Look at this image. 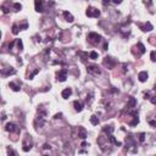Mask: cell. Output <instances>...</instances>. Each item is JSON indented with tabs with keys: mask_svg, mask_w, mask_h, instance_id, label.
<instances>
[{
	"mask_svg": "<svg viewBox=\"0 0 156 156\" xmlns=\"http://www.w3.org/2000/svg\"><path fill=\"white\" fill-rule=\"evenodd\" d=\"M87 71H88V73L94 74V76H97V74H100L101 73V71L99 70V67H98V66H95V65H89V66L87 67Z\"/></svg>",
	"mask_w": 156,
	"mask_h": 156,
	"instance_id": "277c9868",
	"label": "cell"
},
{
	"mask_svg": "<svg viewBox=\"0 0 156 156\" xmlns=\"http://www.w3.org/2000/svg\"><path fill=\"white\" fill-rule=\"evenodd\" d=\"M77 137L81 138V139H85V138H87V131H85V128H83V127H78Z\"/></svg>",
	"mask_w": 156,
	"mask_h": 156,
	"instance_id": "ba28073f",
	"label": "cell"
},
{
	"mask_svg": "<svg viewBox=\"0 0 156 156\" xmlns=\"http://www.w3.org/2000/svg\"><path fill=\"white\" fill-rule=\"evenodd\" d=\"M34 4H36V11H38V12H43V11H44L43 0H36Z\"/></svg>",
	"mask_w": 156,
	"mask_h": 156,
	"instance_id": "9c48e42d",
	"label": "cell"
},
{
	"mask_svg": "<svg viewBox=\"0 0 156 156\" xmlns=\"http://www.w3.org/2000/svg\"><path fill=\"white\" fill-rule=\"evenodd\" d=\"M71 94H72V89L71 88H66V89H64L62 90V93H61V95H62V98L64 99H67V98L71 97Z\"/></svg>",
	"mask_w": 156,
	"mask_h": 156,
	"instance_id": "4fadbf2b",
	"label": "cell"
},
{
	"mask_svg": "<svg viewBox=\"0 0 156 156\" xmlns=\"http://www.w3.org/2000/svg\"><path fill=\"white\" fill-rule=\"evenodd\" d=\"M112 3H115V4H121L122 0H112Z\"/></svg>",
	"mask_w": 156,
	"mask_h": 156,
	"instance_id": "83f0119b",
	"label": "cell"
},
{
	"mask_svg": "<svg viewBox=\"0 0 156 156\" xmlns=\"http://www.w3.org/2000/svg\"><path fill=\"white\" fill-rule=\"evenodd\" d=\"M90 123H92L93 126H97V124L99 123V118H98L97 116H92V117H90Z\"/></svg>",
	"mask_w": 156,
	"mask_h": 156,
	"instance_id": "ffe728a7",
	"label": "cell"
},
{
	"mask_svg": "<svg viewBox=\"0 0 156 156\" xmlns=\"http://www.w3.org/2000/svg\"><path fill=\"white\" fill-rule=\"evenodd\" d=\"M109 3H110V0H102V4L104 5H107Z\"/></svg>",
	"mask_w": 156,
	"mask_h": 156,
	"instance_id": "f1b7e54d",
	"label": "cell"
},
{
	"mask_svg": "<svg viewBox=\"0 0 156 156\" xmlns=\"http://www.w3.org/2000/svg\"><path fill=\"white\" fill-rule=\"evenodd\" d=\"M148 122H149V124H151L152 127H156V117H155V119L149 118V119H148Z\"/></svg>",
	"mask_w": 156,
	"mask_h": 156,
	"instance_id": "cb8c5ba5",
	"label": "cell"
},
{
	"mask_svg": "<svg viewBox=\"0 0 156 156\" xmlns=\"http://www.w3.org/2000/svg\"><path fill=\"white\" fill-rule=\"evenodd\" d=\"M139 26V28L142 29L143 32H150V31H152V24L150 22H146V23H144V24H142V23H139L138 24Z\"/></svg>",
	"mask_w": 156,
	"mask_h": 156,
	"instance_id": "52a82bcc",
	"label": "cell"
},
{
	"mask_svg": "<svg viewBox=\"0 0 156 156\" xmlns=\"http://www.w3.org/2000/svg\"><path fill=\"white\" fill-rule=\"evenodd\" d=\"M135 48H137V49H139V50H140V53H142V54H144V53H145V46L143 45L142 43H138L137 45H135ZM133 54H134V55H137V56H139V54H137V53H135V50H134V49H133Z\"/></svg>",
	"mask_w": 156,
	"mask_h": 156,
	"instance_id": "9a60e30c",
	"label": "cell"
},
{
	"mask_svg": "<svg viewBox=\"0 0 156 156\" xmlns=\"http://www.w3.org/2000/svg\"><path fill=\"white\" fill-rule=\"evenodd\" d=\"M85 14H87L88 17H97L98 19V17L100 16V11H99L98 9H95V7L89 6V7L87 9V12H85Z\"/></svg>",
	"mask_w": 156,
	"mask_h": 156,
	"instance_id": "3957f363",
	"label": "cell"
},
{
	"mask_svg": "<svg viewBox=\"0 0 156 156\" xmlns=\"http://www.w3.org/2000/svg\"><path fill=\"white\" fill-rule=\"evenodd\" d=\"M100 40H101V36H99L98 33L92 32V33H89V34H88V41H89L92 45L97 46L98 44L100 43Z\"/></svg>",
	"mask_w": 156,
	"mask_h": 156,
	"instance_id": "7a4b0ae2",
	"label": "cell"
},
{
	"mask_svg": "<svg viewBox=\"0 0 156 156\" xmlns=\"http://www.w3.org/2000/svg\"><path fill=\"white\" fill-rule=\"evenodd\" d=\"M64 17L66 19V21H68V22H72V21H73V16L70 14L68 11H64Z\"/></svg>",
	"mask_w": 156,
	"mask_h": 156,
	"instance_id": "ac0fdd59",
	"label": "cell"
},
{
	"mask_svg": "<svg viewBox=\"0 0 156 156\" xmlns=\"http://www.w3.org/2000/svg\"><path fill=\"white\" fill-rule=\"evenodd\" d=\"M14 7H15V11H20V10L22 9L21 4H19V3H15V4H14Z\"/></svg>",
	"mask_w": 156,
	"mask_h": 156,
	"instance_id": "7402d4cb",
	"label": "cell"
},
{
	"mask_svg": "<svg viewBox=\"0 0 156 156\" xmlns=\"http://www.w3.org/2000/svg\"><path fill=\"white\" fill-rule=\"evenodd\" d=\"M1 73H3V76H9V74H15L16 73V71H15L12 67H9L7 70H5V68H3V71H1Z\"/></svg>",
	"mask_w": 156,
	"mask_h": 156,
	"instance_id": "5bb4252c",
	"label": "cell"
},
{
	"mask_svg": "<svg viewBox=\"0 0 156 156\" xmlns=\"http://www.w3.org/2000/svg\"><path fill=\"white\" fill-rule=\"evenodd\" d=\"M114 126H104V128H102V132H104V133H106L107 134V137H109V135H111V134H112V132H114Z\"/></svg>",
	"mask_w": 156,
	"mask_h": 156,
	"instance_id": "7c38bea8",
	"label": "cell"
},
{
	"mask_svg": "<svg viewBox=\"0 0 156 156\" xmlns=\"http://www.w3.org/2000/svg\"><path fill=\"white\" fill-rule=\"evenodd\" d=\"M73 106H74V110L76 111H78V112H81V111L83 110V102L82 101H79V100H76L73 102Z\"/></svg>",
	"mask_w": 156,
	"mask_h": 156,
	"instance_id": "8fae6325",
	"label": "cell"
},
{
	"mask_svg": "<svg viewBox=\"0 0 156 156\" xmlns=\"http://www.w3.org/2000/svg\"><path fill=\"white\" fill-rule=\"evenodd\" d=\"M144 140H145V133H140L139 134V142L143 143Z\"/></svg>",
	"mask_w": 156,
	"mask_h": 156,
	"instance_id": "d4e9b609",
	"label": "cell"
},
{
	"mask_svg": "<svg viewBox=\"0 0 156 156\" xmlns=\"http://www.w3.org/2000/svg\"><path fill=\"white\" fill-rule=\"evenodd\" d=\"M19 26H17V24H14V26H12V33H14V34H17V33H19Z\"/></svg>",
	"mask_w": 156,
	"mask_h": 156,
	"instance_id": "603a6c76",
	"label": "cell"
},
{
	"mask_svg": "<svg viewBox=\"0 0 156 156\" xmlns=\"http://www.w3.org/2000/svg\"><path fill=\"white\" fill-rule=\"evenodd\" d=\"M104 65H105L107 68H112V67L116 65V61L112 59V57H107V56H106L105 59H104Z\"/></svg>",
	"mask_w": 156,
	"mask_h": 156,
	"instance_id": "8992f818",
	"label": "cell"
},
{
	"mask_svg": "<svg viewBox=\"0 0 156 156\" xmlns=\"http://www.w3.org/2000/svg\"><path fill=\"white\" fill-rule=\"evenodd\" d=\"M67 68H62L60 72H57V79H59L60 82H65L66 81V78H67Z\"/></svg>",
	"mask_w": 156,
	"mask_h": 156,
	"instance_id": "5b68a950",
	"label": "cell"
},
{
	"mask_svg": "<svg viewBox=\"0 0 156 156\" xmlns=\"http://www.w3.org/2000/svg\"><path fill=\"white\" fill-rule=\"evenodd\" d=\"M135 105H137V100L134 98H129V102L127 104V109H133Z\"/></svg>",
	"mask_w": 156,
	"mask_h": 156,
	"instance_id": "e0dca14e",
	"label": "cell"
},
{
	"mask_svg": "<svg viewBox=\"0 0 156 156\" xmlns=\"http://www.w3.org/2000/svg\"><path fill=\"white\" fill-rule=\"evenodd\" d=\"M138 78H139V81H140V82H146L148 73L145 72V71H143V72H140V73L138 74Z\"/></svg>",
	"mask_w": 156,
	"mask_h": 156,
	"instance_id": "2e32d148",
	"label": "cell"
},
{
	"mask_svg": "<svg viewBox=\"0 0 156 156\" xmlns=\"http://www.w3.org/2000/svg\"><path fill=\"white\" fill-rule=\"evenodd\" d=\"M9 87L14 90V92H19L20 90V85L19 84H16L15 82H10V84H9Z\"/></svg>",
	"mask_w": 156,
	"mask_h": 156,
	"instance_id": "d6986e66",
	"label": "cell"
},
{
	"mask_svg": "<svg viewBox=\"0 0 156 156\" xmlns=\"http://www.w3.org/2000/svg\"><path fill=\"white\" fill-rule=\"evenodd\" d=\"M98 53L97 51H92V53H90V54H89V57H90V59L92 60H97L98 59Z\"/></svg>",
	"mask_w": 156,
	"mask_h": 156,
	"instance_id": "44dd1931",
	"label": "cell"
},
{
	"mask_svg": "<svg viewBox=\"0 0 156 156\" xmlns=\"http://www.w3.org/2000/svg\"><path fill=\"white\" fill-rule=\"evenodd\" d=\"M151 61H154V62L156 61V51H152L151 53Z\"/></svg>",
	"mask_w": 156,
	"mask_h": 156,
	"instance_id": "484cf974",
	"label": "cell"
},
{
	"mask_svg": "<svg viewBox=\"0 0 156 156\" xmlns=\"http://www.w3.org/2000/svg\"><path fill=\"white\" fill-rule=\"evenodd\" d=\"M5 131H7V132H10V133H12V132H19V128H17L14 123H7L6 124V127H5Z\"/></svg>",
	"mask_w": 156,
	"mask_h": 156,
	"instance_id": "30bf717a",
	"label": "cell"
},
{
	"mask_svg": "<svg viewBox=\"0 0 156 156\" xmlns=\"http://www.w3.org/2000/svg\"><path fill=\"white\" fill-rule=\"evenodd\" d=\"M150 101H151L154 105H156V97H151L150 98Z\"/></svg>",
	"mask_w": 156,
	"mask_h": 156,
	"instance_id": "4316f807",
	"label": "cell"
},
{
	"mask_svg": "<svg viewBox=\"0 0 156 156\" xmlns=\"http://www.w3.org/2000/svg\"><path fill=\"white\" fill-rule=\"evenodd\" d=\"M33 146V142H32V138H31V135H26L24 137V139H23V143H22V150L24 152L29 151L31 149H32Z\"/></svg>",
	"mask_w": 156,
	"mask_h": 156,
	"instance_id": "6da1fadb",
	"label": "cell"
}]
</instances>
